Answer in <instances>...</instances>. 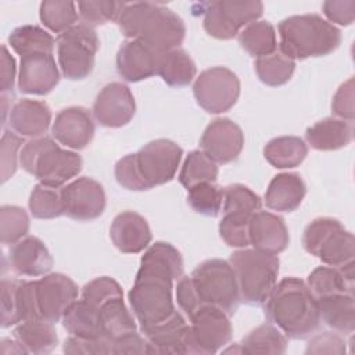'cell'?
I'll use <instances>...</instances> for the list:
<instances>
[{"mask_svg": "<svg viewBox=\"0 0 355 355\" xmlns=\"http://www.w3.org/2000/svg\"><path fill=\"white\" fill-rule=\"evenodd\" d=\"M182 273L183 258L172 244L157 241L147 248L128 294L140 330L165 322L178 312L172 290L173 280L182 277Z\"/></svg>", "mask_w": 355, "mask_h": 355, "instance_id": "obj_1", "label": "cell"}, {"mask_svg": "<svg viewBox=\"0 0 355 355\" xmlns=\"http://www.w3.org/2000/svg\"><path fill=\"white\" fill-rule=\"evenodd\" d=\"M116 24L128 40H139L158 55L179 49L186 36L183 19L159 3H125Z\"/></svg>", "mask_w": 355, "mask_h": 355, "instance_id": "obj_2", "label": "cell"}, {"mask_svg": "<svg viewBox=\"0 0 355 355\" xmlns=\"http://www.w3.org/2000/svg\"><path fill=\"white\" fill-rule=\"evenodd\" d=\"M265 315L286 337L300 340L320 326L318 301L306 283L298 277H284L265 301Z\"/></svg>", "mask_w": 355, "mask_h": 355, "instance_id": "obj_3", "label": "cell"}, {"mask_svg": "<svg viewBox=\"0 0 355 355\" xmlns=\"http://www.w3.org/2000/svg\"><path fill=\"white\" fill-rule=\"evenodd\" d=\"M183 150L168 139L147 143L135 154L115 164V179L126 190L143 191L171 182L179 168Z\"/></svg>", "mask_w": 355, "mask_h": 355, "instance_id": "obj_4", "label": "cell"}, {"mask_svg": "<svg viewBox=\"0 0 355 355\" xmlns=\"http://www.w3.org/2000/svg\"><path fill=\"white\" fill-rule=\"evenodd\" d=\"M277 29L279 51L294 61L327 55L341 43L340 29L318 14L291 15Z\"/></svg>", "mask_w": 355, "mask_h": 355, "instance_id": "obj_5", "label": "cell"}, {"mask_svg": "<svg viewBox=\"0 0 355 355\" xmlns=\"http://www.w3.org/2000/svg\"><path fill=\"white\" fill-rule=\"evenodd\" d=\"M19 164L42 184L55 189L75 178L82 169V158L78 153L61 148L47 136L25 143L19 153Z\"/></svg>", "mask_w": 355, "mask_h": 355, "instance_id": "obj_6", "label": "cell"}, {"mask_svg": "<svg viewBox=\"0 0 355 355\" xmlns=\"http://www.w3.org/2000/svg\"><path fill=\"white\" fill-rule=\"evenodd\" d=\"M229 263L237 280L240 300L248 305L263 304L276 286L279 258L255 248H239L230 255Z\"/></svg>", "mask_w": 355, "mask_h": 355, "instance_id": "obj_7", "label": "cell"}, {"mask_svg": "<svg viewBox=\"0 0 355 355\" xmlns=\"http://www.w3.org/2000/svg\"><path fill=\"white\" fill-rule=\"evenodd\" d=\"M202 305H212L233 315L240 304L237 280L229 261L212 258L201 262L190 275Z\"/></svg>", "mask_w": 355, "mask_h": 355, "instance_id": "obj_8", "label": "cell"}, {"mask_svg": "<svg viewBox=\"0 0 355 355\" xmlns=\"http://www.w3.org/2000/svg\"><path fill=\"white\" fill-rule=\"evenodd\" d=\"M305 251L327 266H343L354 261L355 240L340 220L329 216L313 219L304 230Z\"/></svg>", "mask_w": 355, "mask_h": 355, "instance_id": "obj_9", "label": "cell"}, {"mask_svg": "<svg viewBox=\"0 0 355 355\" xmlns=\"http://www.w3.org/2000/svg\"><path fill=\"white\" fill-rule=\"evenodd\" d=\"M100 40L96 31L76 24L57 37V57L62 75L71 80L87 78L96 61Z\"/></svg>", "mask_w": 355, "mask_h": 355, "instance_id": "obj_10", "label": "cell"}, {"mask_svg": "<svg viewBox=\"0 0 355 355\" xmlns=\"http://www.w3.org/2000/svg\"><path fill=\"white\" fill-rule=\"evenodd\" d=\"M205 32L220 40L233 39L241 28L258 21L263 4L258 0H219L202 4Z\"/></svg>", "mask_w": 355, "mask_h": 355, "instance_id": "obj_11", "label": "cell"}, {"mask_svg": "<svg viewBox=\"0 0 355 355\" xmlns=\"http://www.w3.org/2000/svg\"><path fill=\"white\" fill-rule=\"evenodd\" d=\"M186 330V354L211 355L223 348L232 338L229 315L212 305H204L190 318Z\"/></svg>", "mask_w": 355, "mask_h": 355, "instance_id": "obj_12", "label": "cell"}, {"mask_svg": "<svg viewBox=\"0 0 355 355\" xmlns=\"http://www.w3.org/2000/svg\"><path fill=\"white\" fill-rule=\"evenodd\" d=\"M193 94L197 104L209 114L229 111L239 100L240 80L226 67H212L202 71L194 80Z\"/></svg>", "mask_w": 355, "mask_h": 355, "instance_id": "obj_13", "label": "cell"}, {"mask_svg": "<svg viewBox=\"0 0 355 355\" xmlns=\"http://www.w3.org/2000/svg\"><path fill=\"white\" fill-rule=\"evenodd\" d=\"M35 291L39 316L51 323L62 319L79 294L76 283L62 273H49L35 280Z\"/></svg>", "mask_w": 355, "mask_h": 355, "instance_id": "obj_14", "label": "cell"}, {"mask_svg": "<svg viewBox=\"0 0 355 355\" xmlns=\"http://www.w3.org/2000/svg\"><path fill=\"white\" fill-rule=\"evenodd\" d=\"M64 214L71 219L87 222L103 215L107 204L103 186L87 176L78 178L61 189Z\"/></svg>", "mask_w": 355, "mask_h": 355, "instance_id": "obj_15", "label": "cell"}, {"mask_svg": "<svg viewBox=\"0 0 355 355\" xmlns=\"http://www.w3.org/2000/svg\"><path fill=\"white\" fill-rule=\"evenodd\" d=\"M135 112V97L121 82L105 85L93 104V116L104 128H122L132 121Z\"/></svg>", "mask_w": 355, "mask_h": 355, "instance_id": "obj_16", "label": "cell"}, {"mask_svg": "<svg viewBox=\"0 0 355 355\" xmlns=\"http://www.w3.org/2000/svg\"><path fill=\"white\" fill-rule=\"evenodd\" d=\"M200 147L216 164H229L239 158L244 147V133L232 119L216 118L205 128Z\"/></svg>", "mask_w": 355, "mask_h": 355, "instance_id": "obj_17", "label": "cell"}, {"mask_svg": "<svg viewBox=\"0 0 355 355\" xmlns=\"http://www.w3.org/2000/svg\"><path fill=\"white\" fill-rule=\"evenodd\" d=\"M1 326H15L24 320L40 318L36 302L35 280H1Z\"/></svg>", "mask_w": 355, "mask_h": 355, "instance_id": "obj_18", "label": "cell"}, {"mask_svg": "<svg viewBox=\"0 0 355 355\" xmlns=\"http://www.w3.org/2000/svg\"><path fill=\"white\" fill-rule=\"evenodd\" d=\"M60 82V72L53 54L33 53L21 57L18 89L26 94L44 96Z\"/></svg>", "mask_w": 355, "mask_h": 355, "instance_id": "obj_19", "label": "cell"}, {"mask_svg": "<svg viewBox=\"0 0 355 355\" xmlns=\"http://www.w3.org/2000/svg\"><path fill=\"white\" fill-rule=\"evenodd\" d=\"M51 135L57 143L71 150H82L94 136L93 118L83 107L64 108L53 122Z\"/></svg>", "mask_w": 355, "mask_h": 355, "instance_id": "obj_20", "label": "cell"}, {"mask_svg": "<svg viewBox=\"0 0 355 355\" xmlns=\"http://www.w3.org/2000/svg\"><path fill=\"white\" fill-rule=\"evenodd\" d=\"M110 239L121 252L139 254L148 247L153 234L144 216L135 211H123L114 218Z\"/></svg>", "mask_w": 355, "mask_h": 355, "instance_id": "obj_21", "label": "cell"}, {"mask_svg": "<svg viewBox=\"0 0 355 355\" xmlns=\"http://www.w3.org/2000/svg\"><path fill=\"white\" fill-rule=\"evenodd\" d=\"M250 244L262 252L277 255L288 245L290 236L287 226L276 214L258 211L248 223Z\"/></svg>", "mask_w": 355, "mask_h": 355, "instance_id": "obj_22", "label": "cell"}, {"mask_svg": "<svg viewBox=\"0 0 355 355\" xmlns=\"http://www.w3.org/2000/svg\"><path fill=\"white\" fill-rule=\"evenodd\" d=\"M8 262L19 276H44L53 268V257L44 243L35 236H26L12 244L8 252Z\"/></svg>", "mask_w": 355, "mask_h": 355, "instance_id": "obj_23", "label": "cell"}, {"mask_svg": "<svg viewBox=\"0 0 355 355\" xmlns=\"http://www.w3.org/2000/svg\"><path fill=\"white\" fill-rule=\"evenodd\" d=\"M159 55L139 40H126L116 54V71L126 82H140L158 72Z\"/></svg>", "mask_w": 355, "mask_h": 355, "instance_id": "obj_24", "label": "cell"}, {"mask_svg": "<svg viewBox=\"0 0 355 355\" xmlns=\"http://www.w3.org/2000/svg\"><path fill=\"white\" fill-rule=\"evenodd\" d=\"M187 324L184 318L176 312L168 320L141 330L146 340V354H186Z\"/></svg>", "mask_w": 355, "mask_h": 355, "instance_id": "obj_25", "label": "cell"}, {"mask_svg": "<svg viewBox=\"0 0 355 355\" xmlns=\"http://www.w3.org/2000/svg\"><path fill=\"white\" fill-rule=\"evenodd\" d=\"M51 122V110L44 101L22 98L8 112L10 129L21 137H42Z\"/></svg>", "mask_w": 355, "mask_h": 355, "instance_id": "obj_26", "label": "cell"}, {"mask_svg": "<svg viewBox=\"0 0 355 355\" xmlns=\"http://www.w3.org/2000/svg\"><path fill=\"white\" fill-rule=\"evenodd\" d=\"M306 194V186L298 173L284 172L273 176L266 193L265 204L277 212L295 211Z\"/></svg>", "mask_w": 355, "mask_h": 355, "instance_id": "obj_27", "label": "cell"}, {"mask_svg": "<svg viewBox=\"0 0 355 355\" xmlns=\"http://www.w3.org/2000/svg\"><path fill=\"white\" fill-rule=\"evenodd\" d=\"M354 261L343 266H318L308 279L306 286L315 298L333 294H354Z\"/></svg>", "mask_w": 355, "mask_h": 355, "instance_id": "obj_28", "label": "cell"}, {"mask_svg": "<svg viewBox=\"0 0 355 355\" xmlns=\"http://www.w3.org/2000/svg\"><path fill=\"white\" fill-rule=\"evenodd\" d=\"M354 137L352 122L338 118H324L305 132L308 144L319 151H334L348 146Z\"/></svg>", "mask_w": 355, "mask_h": 355, "instance_id": "obj_29", "label": "cell"}, {"mask_svg": "<svg viewBox=\"0 0 355 355\" xmlns=\"http://www.w3.org/2000/svg\"><path fill=\"white\" fill-rule=\"evenodd\" d=\"M320 320L343 334H352L355 329L354 294L340 293L316 298Z\"/></svg>", "mask_w": 355, "mask_h": 355, "instance_id": "obj_30", "label": "cell"}, {"mask_svg": "<svg viewBox=\"0 0 355 355\" xmlns=\"http://www.w3.org/2000/svg\"><path fill=\"white\" fill-rule=\"evenodd\" d=\"M12 334L28 354H49L58 344L54 323L42 318H33L18 323Z\"/></svg>", "mask_w": 355, "mask_h": 355, "instance_id": "obj_31", "label": "cell"}, {"mask_svg": "<svg viewBox=\"0 0 355 355\" xmlns=\"http://www.w3.org/2000/svg\"><path fill=\"white\" fill-rule=\"evenodd\" d=\"M262 201L250 187L234 183L223 187V218L236 223L248 225L252 215L261 211Z\"/></svg>", "mask_w": 355, "mask_h": 355, "instance_id": "obj_32", "label": "cell"}, {"mask_svg": "<svg viewBox=\"0 0 355 355\" xmlns=\"http://www.w3.org/2000/svg\"><path fill=\"white\" fill-rule=\"evenodd\" d=\"M306 154L305 141L297 136H279L269 140L263 147L265 159L277 169L298 166Z\"/></svg>", "mask_w": 355, "mask_h": 355, "instance_id": "obj_33", "label": "cell"}, {"mask_svg": "<svg viewBox=\"0 0 355 355\" xmlns=\"http://www.w3.org/2000/svg\"><path fill=\"white\" fill-rule=\"evenodd\" d=\"M101 336L114 341L125 334L136 331V322L123 302V297H116L98 308Z\"/></svg>", "mask_w": 355, "mask_h": 355, "instance_id": "obj_34", "label": "cell"}, {"mask_svg": "<svg viewBox=\"0 0 355 355\" xmlns=\"http://www.w3.org/2000/svg\"><path fill=\"white\" fill-rule=\"evenodd\" d=\"M62 326L69 336L92 338L100 337V313L98 309L86 302L85 300H76L64 313Z\"/></svg>", "mask_w": 355, "mask_h": 355, "instance_id": "obj_35", "label": "cell"}, {"mask_svg": "<svg viewBox=\"0 0 355 355\" xmlns=\"http://www.w3.org/2000/svg\"><path fill=\"white\" fill-rule=\"evenodd\" d=\"M196 64L191 57L182 49H176L159 55L158 72L162 80L172 87H183L196 78Z\"/></svg>", "mask_w": 355, "mask_h": 355, "instance_id": "obj_36", "label": "cell"}, {"mask_svg": "<svg viewBox=\"0 0 355 355\" xmlns=\"http://www.w3.org/2000/svg\"><path fill=\"white\" fill-rule=\"evenodd\" d=\"M8 44L17 54L24 57L33 53L53 54L55 40L37 25H22L10 33Z\"/></svg>", "mask_w": 355, "mask_h": 355, "instance_id": "obj_37", "label": "cell"}, {"mask_svg": "<svg viewBox=\"0 0 355 355\" xmlns=\"http://www.w3.org/2000/svg\"><path fill=\"white\" fill-rule=\"evenodd\" d=\"M239 44L252 57L270 55L277 50L276 31L268 21H255L240 32Z\"/></svg>", "mask_w": 355, "mask_h": 355, "instance_id": "obj_38", "label": "cell"}, {"mask_svg": "<svg viewBox=\"0 0 355 355\" xmlns=\"http://www.w3.org/2000/svg\"><path fill=\"white\" fill-rule=\"evenodd\" d=\"M241 354H284L286 336L272 323H265L251 330L239 344Z\"/></svg>", "mask_w": 355, "mask_h": 355, "instance_id": "obj_39", "label": "cell"}, {"mask_svg": "<svg viewBox=\"0 0 355 355\" xmlns=\"http://www.w3.org/2000/svg\"><path fill=\"white\" fill-rule=\"evenodd\" d=\"M254 68L262 83L268 86H282L291 79L295 69V61L276 50L270 55L257 58Z\"/></svg>", "mask_w": 355, "mask_h": 355, "instance_id": "obj_40", "label": "cell"}, {"mask_svg": "<svg viewBox=\"0 0 355 355\" xmlns=\"http://www.w3.org/2000/svg\"><path fill=\"white\" fill-rule=\"evenodd\" d=\"M39 17L49 31L61 35L76 25L79 14L73 1L46 0L40 3Z\"/></svg>", "mask_w": 355, "mask_h": 355, "instance_id": "obj_41", "label": "cell"}, {"mask_svg": "<svg viewBox=\"0 0 355 355\" xmlns=\"http://www.w3.org/2000/svg\"><path fill=\"white\" fill-rule=\"evenodd\" d=\"M218 165L204 151L194 150L186 157L180 173L179 182L186 189H190L198 183H214L218 178Z\"/></svg>", "mask_w": 355, "mask_h": 355, "instance_id": "obj_42", "label": "cell"}, {"mask_svg": "<svg viewBox=\"0 0 355 355\" xmlns=\"http://www.w3.org/2000/svg\"><path fill=\"white\" fill-rule=\"evenodd\" d=\"M28 205L32 216L36 219H54L64 214L61 190L42 183L33 187Z\"/></svg>", "mask_w": 355, "mask_h": 355, "instance_id": "obj_43", "label": "cell"}, {"mask_svg": "<svg viewBox=\"0 0 355 355\" xmlns=\"http://www.w3.org/2000/svg\"><path fill=\"white\" fill-rule=\"evenodd\" d=\"M223 189L211 182L198 183L187 189V204L190 208L205 216H218L222 209Z\"/></svg>", "mask_w": 355, "mask_h": 355, "instance_id": "obj_44", "label": "cell"}, {"mask_svg": "<svg viewBox=\"0 0 355 355\" xmlns=\"http://www.w3.org/2000/svg\"><path fill=\"white\" fill-rule=\"evenodd\" d=\"M29 232V216L26 211L17 205H3L0 208V240L3 244H15Z\"/></svg>", "mask_w": 355, "mask_h": 355, "instance_id": "obj_45", "label": "cell"}, {"mask_svg": "<svg viewBox=\"0 0 355 355\" xmlns=\"http://www.w3.org/2000/svg\"><path fill=\"white\" fill-rule=\"evenodd\" d=\"M123 4V1L112 0H89L78 1L76 7L79 18L83 21L82 24L93 28L111 21H116Z\"/></svg>", "mask_w": 355, "mask_h": 355, "instance_id": "obj_46", "label": "cell"}, {"mask_svg": "<svg viewBox=\"0 0 355 355\" xmlns=\"http://www.w3.org/2000/svg\"><path fill=\"white\" fill-rule=\"evenodd\" d=\"M116 297H123L122 288L116 280L108 276L93 279L82 288V300H85L97 309L107 301Z\"/></svg>", "mask_w": 355, "mask_h": 355, "instance_id": "obj_47", "label": "cell"}, {"mask_svg": "<svg viewBox=\"0 0 355 355\" xmlns=\"http://www.w3.org/2000/svg\"><path fill=\"white\" fill-rule=\"evenodd\" d=\"M24 144V139L11 132L6 130L0 141V166H1V182L6 183L17 171L19 161V150Z\"/></svg>", "mask_w": 355, "mask_h": 355, "instance_id": "obj_48", "label": "cell"}, {"mask_svg": "<svg viewBox=\"0 0 355 355\" xmlns=\"http://www.w3.org/2000/svg\"><path fill=\"white\" fill-rule=\"evenodd\" d=\"M62 351L69 355H112V341L103 336L92 338L69 336Z\"/></svg>", "mask_w": 355, "mask_h": 355, "instance_id": "obj_49", "label": "cell"}, {"mask_svg": "<svg viewBox=\"0 0 355 355\" xmlns=\"http://www.w3.org/2000/svg\"><path fill=\"white\" fill-rule=\"evenodd\" d=\"M331 111L338 119H344L348 122L354 121V116H355L354 76H351L337 89L331 101Z\"/></svg>", "mask_w": 355, "mask_h": 355, "instance_id": "obj_50", "label": "cell"}, {"mask_svg": "<svg viewBox=\"0 0 355 355\" xmlns=\"http://www.w3.org/2000/svg\"><path fill=\"white\" fill-rule=\"evenodd\" d=\"M347 343L345 340L333 331H323L315 334L305 348V354H334L343 355L347 352Z\"/></svg>", "mask_w": 355, "mask_h": 355, "instance_id": "obj_51", "label": "cell"}, {"mask_svg": "<svg viewBox=\"0 0 355 355\" xmlns=\"http://www.w3.org/2000/svg\"><path fill=\"white\" fill-rule=\"evenodd\" d=\"M324 17L331 25L337 24L348 26L355 19V1L354 0H327L322 4Z\"/></svg>", "mask_w": 355, "mask_h": 355, "instance_id": "obj_52", "label": "cell"}, {"mask_svg": "<svg viewBox=\"0 0 355 355\" xmlns=\"http://www.w3.org/2000/svg\"><path fill=\"white\" fill-rule=\"evenodd\" d=\"M176 300L180 309L190 318L196 311L204 306L197 295L190 276H183L179 279L176 286Z\"/></svg>", "mask_w": 355, "mask_h": 355, "instance_id": "obj_53", "label": "cell"}, {"mask_svg": "<svg viewBox=\"0 0 355 355\" xmlns=\"http://www.w3.org/2000/svg\"><path fill=\"white\" fill-rule=\"evenodd\" d=\"M219 234L229 247L245 248L247 245H250L248 225L236 223L222 218V220L219 222Z\"/></svg>", "mask_w": 355, "mask_h": 355, "instance_id": "obj_54", "label": "cell"}, {"mask_svg": "<svg viewBox=\"0 0 355 355\" xmlns=\"http://www.w3.org/2000/svg\"><path fill=\"white\" fill-rule=\"evenodd\" d=\"M15 73H17V67H15V60L14 57L8 53L7 46H1V55H0V90L1 94L6 93H12L14 89V82H15Z\"/></svg>", "mask_w": 355, "mask_h": 355, "instance_id": "obj_55", "label": "cell"}, {"mask_svg": "<svg viewBox=\"0 0 355 355\" xmlns=\"http://www.w3.org/2000/svg\"><path fill=\"white\" fill-rule=\"evenodd\" d=\"M146 354V340L136 331L125 334L112 341V355Z\"/></svg>", "mask_w": 355, "mask_h": 355, "instance_id": "obj_56", "label": "cell"}]
</instances>
